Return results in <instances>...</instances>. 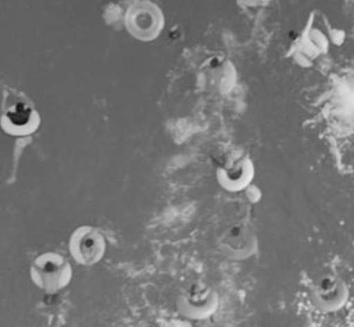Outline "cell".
I'll list each match as a JSON object with an SVG mask.
<instances>
[{"mask_svg":"<svg viewBox=\"0 0 354 327\" xmlns=\"http://www.w3.org/2000/svg\"><path fill=\"white\" fill-rule=\"evenodd\" d=\"M255 178V166L252 159L240 156L216 171V180L221 187L230 193L245 191L252 186Z\"/></svg>","mask_w":354,"mask_h":327,"instance_id":"ba28073f","label":"cell"},{"mask_svg":"<svg viewBox=\"0 0 354 327\" xmlns=\"http://www.w3.org/2000/svg\"><path fill=\"white\" fill-rule=\"evenodd\" d=\"M41 124V116L28 95L6 88L0 109V128L12 137L33 135Z\"/></svg>","mask_w":354,"mask_h":327,"instance_id":"6da1fadb","label":"cell"},{"mask_svg":"<svg viewBox=\"0 0 354 327\" xmlns=\"http://www.w3.org/2000/svg\"><path fill=\"white\" fill-rule=\"evenodd\" d=\"M218 247L230 260H248L257 250V234L248 225L236 223L218 239Z\"/></svg>","mask_w":354,"mask_h":327,"instance_id":"52a82bcc","label":"cell"},{"mask_svg":"<svg viewBox=\"0 0 354 327\" xmlns=\"http://www.w3.org/2000/svg\"><path fill=\"white\" fill-rule=\"evenodd\" d=\"M72 264L59 252H46L37 256L30 267V279L35 288L55 295L72 283Z\"/></svg>","mask_w":354,"mask_h":327,"instance_id":"7a4b0ae2","label":"cell"},{"mask_svg":"<svg viewBox=\"0 0 354 327\" xmlns=\"http://www.w3.org/2000/svg\"><path fill=\"white\" fill-rule=\"evenodd\" d=\"M326 35H328L330 44H333L335 46H342L346 40L345 30H339V28H332V27L328 26Z\"/></svg>","mask_w":354,"mask_h":327,"instance_id":"9c48e42d","label":"cell"},{"mask_svg":"<svg viewBox=\"0 0 354 327\" xmlns=\"http://www.w3.org/2000/svg\"><path fill=\"white\" fill-rule=\"evenodd\" d=\"M310 298L320 312H338L348 303L350 288L339 277L325 274L313 283Z\"/></svg>","mask_w":354,"mask_h":327,"instance_id":"8992f818","label":"cell"},{"mask_svg":"<svg viewBox=\"0 0 354 327\" xmlns=\"http://www.w3.org/2000/svg\"><path fill=\"white\" fill-rule=\"evenodd\" d=\"M124 25L128 33L138 41H155L165 27V15L155 3L140 0L125 11Z\"/></svg>","mask_w":354,"mask_h":327,"instance_id":"3957f363","label":"cell"},{"mask_svg":"<svg viewBox=\"0 0 354 327\" xmlns=\"http://www.w3.org/2000/svg\"><path fill=\"white\" fill-rule=\"evenodd\" d=\"M220 298L212 286L194 283L181 292L177 299L180 316L189 320H206L218 311Z\"/></svg>","mask_w":354,"mask_h":327,"instance_id":"277c9868","label":"cell"},{"mask_svg":"<svg viewBox=\"0 0 354 327\" xmlns=\"http://www.w3.org/2000/svg\"><path fill=\"white\" fill-rule=\"evenodd\" d=\"M68 248L76 263L93 267L106 256V237L95 227L80 226L69 237Z\"/></svg>","mask_w":354,"mask_h":327,"instance_id":"5b68a950","label":"cell"}]
</instances>
